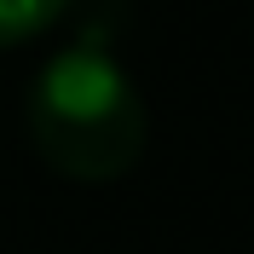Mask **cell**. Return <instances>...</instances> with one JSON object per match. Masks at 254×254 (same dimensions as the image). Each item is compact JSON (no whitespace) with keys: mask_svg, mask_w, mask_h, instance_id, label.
<instances>
[{"mask_svg":"<svg viewBox=\"0 0 254 254\" xmlns=\"http://www.w3.org/2000/svg\"><path fill=\"white\" fill-rule=\"evenodd\" d=\"M29 139L52 174L75 179V185H110L139 168L150 116L122 64L98 41H75L35 81Z\"/></svg>","mask_w":254,"mask_h":254,"instance_id":"cell-1","label":"cell"},{"mask_svg":"<svg viewBox=\"0 0 254 254\" xmlns=\"http://www.w3.org/2000/svg\"><path fill=\"white\" fill-rule=\"evenodd\" d=\"M64 6H69V0H0V41H23V35H35L41 23H52Z\"/></svg>","mask_w":254,"mask_h":254,"instance_id":"cell-2","label":"cell"}]
</instances>
